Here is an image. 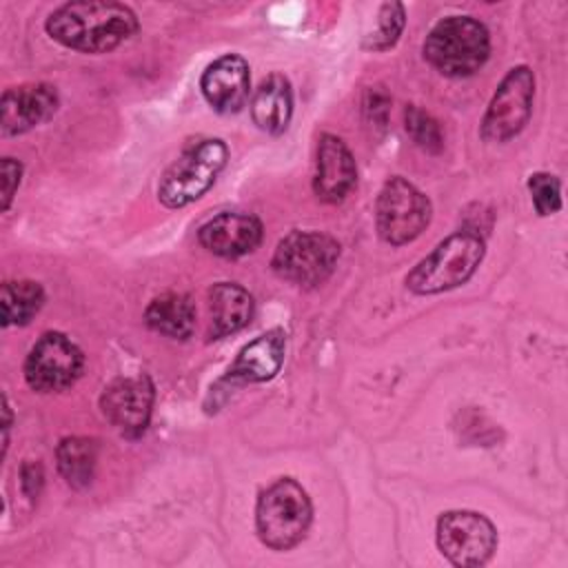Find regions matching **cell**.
<instances>
[{
    "label": "cell",
    "instance_id": "obj_1",
    "mask_svg": "<svg viewBox=\"0 0 568 568\" xmlns=\"http://www.w3.org/2000/svg\"><path fill=\"white\" fill-rule=\"evenodd\" d=\"M62 47L82 53H106L138 31L135 13L120 2L75 0L58 7L44 22Z\"/></svg>",
    "mask_w": 568,
    "mask_h": 568
},
{
    "label": "cell",
    "instance_id": "obj_2",
    "mask_svg": "<svg viewBox=\"0 0 568 568\" xmlns=\"http://www.w3.org/2000/svg\"><path fill=\"white\" fill-rule=\"evenodd\" d=\"M486 253L484 237L470 229L442 240L406 275V288L415 295H435L462 286L473 277Z\"/></svg>",
    "mask_w": 568,
    "mask_h": 568
},
{
    "label": "cell",
    "instance_id": "obj_3",
    "mask_svg": "<svg viewBox=\"0 0 568 568\" xmlns=\"http://www.w3.org/2000/svg\"><path fill=\"white\" fill-rule=\"evenodd\" d=\"M490 53L488 29L473 16L442 18L424 40L426 62L448 78L479 71Z\"/></svg>",
    "mask_w": 568,
    "mask_h": 568
},
{
    "label": "cell",
    "instance_id": "obj_4",
    "mask_svg": "<svg viewBox=\"0 0 568 568\" xmlns=\"http://www.w3.org/2000/svg\"><path fill=\"white\" fill-rule=\"evenodd\" d=\"M313 506L306 490L293 477L275 479L260 493L255 506L257 537L271 550H291L311 526Z\"/></svg>",
    "mask_w": 568,
    "mask_h": 568
},
{
    "label": "cell",
    "instance_id": "obj_5",
    "mask_svg": "<svg viewBox=\"0 0 568 568\" xmlns=\"http://www.w3.org/2000/svg\"><path fill=\"white\" fill-rule=\"evenodd\" d=\"M226 144L217 138L193 142L182 155L162 173L158 197L169 209H182L200 200L226 166Z\"/></svg>",
    "mask_w": 568,
    "mask_h": 568
},
{
    "label": "cell",
    "instance_id": "obj_6",
    "mask_svg": "<svg viewBox=\"0 0 568 568\" xmlns=\"http://www.w3.org/2000/svg\"><path fill=\"white\" fill-rule=\"evenodd\" d=\"M342 246L335 237L320 231H291L275 246L273 271L297 286H317L331 277Z\"/></svg>",
    "mask_w": 568,
    "mask_h": 568
},
{
    "label": "cell",
    "instance_id": "obj_7",
    "mask_svg": "<svg viewBox=\"0 0 568 568\" xmlns=\"http://www.w3.org/2000/svg\"><path fill=\"white\" fill-rule=\"evenodd\" d=\"M430 200L415 184L399 175L384 182L375 202V226L386 244L413 242L430 224Z\"/></svg>",
    "mask_w": 568,
    "mask_h": 568
},
{
    "label": "cell",
    "instance_id": "obj_8",
    "mask_svg": "<svg viewBox=\"0 0 568 568\" xmlns=\"http://www.w3.org/2000/svg\"><path fill=\"white\" fill-rule=\"evenodd\" d=\"M437 548L459 568L484 566L497 550L493 521L475 510H448L437 519Z\"/></svg>",
    "mask_w": 568,
    "mask_h": 568
},
{
    "label": "cell",
    "instance_id": "obj_9",
    "mask_svg": "<svg viewBox=\"0 0 568 568\" xmlns=\"http://www.w3.org/2000/svg\"><path fill=\"white\" fill-rule=\"evenodd\" d=\"M535 98V73L528 67H513L499 82L484 113L479 135L486 142H508L530 120Z\"/></svg>",
    "mask_w": 568,
    "mask_h": 568
},
{
    "label": "cell",
    "instance_id": "obj_10",
    "mask_svg": "<svg viewBox=\"0 0 568 568\" xmlns=\"http://www.w3.org/2000/svg\"><path fill=\"white\" fill-rule=\"evenodd\" d=\"M84 355L64 333L47 331L24 359V379L36 393H62L82 375Z\"/></svg>",
    "mask_w": 568,
    "mask_h": 568
},
{
    "label": "cell",
    "instance_id": "obj_11",
    "mask_svg": "<svg viewBox=\"0 0 568 568\" xmlns=\"http://www.w3.org/2000/svg\"><path fill=\"white\" fill-rule=\"evenodd\" d=\"M153 399L155 388L146 375L118 377L104 388L100 408L115 430L126 437H140L149 426Z\"/></svg>",
    "mask_w": 568,
    "mask_h": 568
},
{
    "label": "cell",
    "instance_id": "obj_12",
    "mask_svg": "<svg viewBox=\"0 0 568 568\" xmlns=\"http://www.w3.org/2000/svg\"><path fill=\"white\" fill-rule=\"evenodd\" d=\"M60 98L55 87L47 82L11 87L0 100V131L4 138L27 133L58 111Z\"/></svg>",
    "mask_w": 568,
    "mask_h": 568
},
{
    "label": "cell",
    "instance_id": "obj_13",
    "mask_svg": "<svg viewBox=\"0 0 568 568\" xmlns=\"http://www.w3.org/2000/svg\"><path fill=\"white\" fill-rule=\"evenodd\" d=\"M200 89L204 100L217 113L229 115L242 111L251 93L248 62L237 53H226L213 60L200 78Z\"/></svg>",
    "mask_w": 568,
    "mask_h": 568
},
{
    "label": "cell",
    "instance_id": "obj_14",
    "mask_svg": "<svg viewBox=\"0 0 568 568\" xmlns=\"http://www.w3.org/2000/svg\"><path fill=\"white\" fill-rule=\"evenodd\" d=\"M357 182L355 160L348 146L331 133H324L317 142V160L313 173V191L322 202H342Z\"/></svg>",
    "mask_w": 568,
    "mask_h": 568
},
{
    "label": "cell",
    "instance_id": "obj_15",
    "mask_svg": "<svg viewBox=\"0 0 568 568\" xmlns=\"http://www.w3.org/2000/svg\"><path fill=\"white\" fill-rule=\"evenodd\" d=\"M200 244L220 257H242L262 242V222L248 213H220L197 231Z\"/></svg>",
    "mask_w": 568,
    "mask_h": 568
},
{
    "label": "cell",
    "instance_id": "obj_16",
    "mask_svg": "<svg viewBox=\"0 0 568 568\" xmlns=\"http://www.w3.org/2000/svg\"><path fill=\"white\" fill-rule=\"evenodd\" d=\"M286 335L280 328H271L248 342L231 364L224 382H268L277 375L284 362Z\"/></svg>",
    "mask_w": 568,
    "mask_h": 568
},
{
    "label": "cell",
    "instance_id": "obj_17",
    "mask_svg": "<svg viewBox=\"0 0 568 568\" xmlns=\"http://www.w3.org/2000/svg\"><path fill=\"white\" fill-rule=\"evenodd\" d=\"M255 311L251 293L235 282H217L209 291V317L211 335L224 337L242 331Z\"/></svg>",
    "mask_w": 568,
    "mask_h": 568
},
{
    "label": "cell",
    "instance_id": "obj_18",
    "mask_svg": "<svg viewBox=\"0 0 568 568\" xmlns=\"http://www.w3.org/2000/svg\"><path fill=\"white\" fill-rule=\"evenodd\" d=\"M293 115V93L284 75L273 73L260 82L251 100V118L264 133L280 135Z\"/></svg>",
    "mask_w": 568,
    "mask_h": 568
},
{
    "label": "cell",
    "instance_id": "obj_19",
    "mask_svg": "<svg viewBox=\"0 0 568 568\" xmlns=\"http://www.w3.org/2000/svg\"><path fill=\"white\" fill-rule=\"evenodd\" d=\"M144 322L155 333L173 339H186L195 328V306L184 293H162L149 302Z\"/></svg>",
    "mask_w": 568,
    "mask_h": 568
},
{
    "label": "cell",
    "instance_id": "obj_20",
    "mask_svg": "<svg viewBox=\"0 0 568 568\" xmlns=\"http://www.w3.org/2000/svg\"><path fill=\"white\" fill-rule=\"evenodd\" d=\"M58 470L71 488H87L98 462V442L89 437H64L55 448Z\"/></svg>",
    "mask_w": 568,
    "mask_h": 568
},
{
    "label": "cell",
    "instance_id": "obj_21",
    "mask_svg": "<svg viewBox=\"0 0 568 568\" xmlns=\"http://www.w3.org/2000/svg\"><path fill=\"white\" fill-rule=\"evenodd\" d=\"M2 326L29 324L44 304V291L33 280H13L2 284Z\"/></svg>",
    "mask_w": 568,
    "mask_h": 568
},
{
    "label": "cell",
    "instance_id": "obj_22",
    "mask_svg": "<svg viewBox=\"0 0 568 568\" xmlns=\"http://www.w3.org/2000/svg\"><path fill=\"white\" fill-rule=\"evenodd\" d=\"M406 24V11L402 2H384L377 13V27L364 38V49L368 51H386L390 49Z\"/></svg>",
    "mask_w": 568,
    "mask_h": 568
},
{
    "label": "cell",
    "instance_id": "obj_23",
    "mask_svg": "<svg viewBox=\"0 0 568 568\" xmlns=\"http://www.w3.org/2000/svg\"><path fill=\"white\" fill-rule=\"evenodd\" d=\"M404 124H406V133L413 138V142L417 146H422L428 153H439L442 151V146H444L442 129H439L437 120L430 113L410 104L404 111Z\"/></svg>",
    "mask_w": 568,
    "mask_h": 568
},
{
    "label": "cell",
    "instance_id": "obj_24",
    "mask_svg": "<svg viewBox=\"0 0 568 568\" xmlns=\"http://www.w3.org/2000/svg\"><path fill=\"white\" fill-rule=\"evenodd\" d=\"M528 191L532 206L539 215H552L561 209V182L546 171H537L528 178Z\"/></svg>",
    "mask_w": 568,
    "mask_h": 568
},
{
    "label": "cell",
    "instance_id": "obj_25",
    "mask_svg": "<svg viewBox=\"0 0 568 568\" xmlns=\"http://www.w3.org/2000/svg\"><path fill=\"white\" fill-rule=\"evenodd\" d=\"M22 164L13 158H2V211H9L11 200L20 186Z\"/></svg>",
    "mask_w": 568,
    "mask_h": 568
},
{
    "label": "cell",
    "instance_id": "obj_26",
    "mask_svg": "<svg viewBox=\"0 0 568 568\" xmlns=\"http://www.w3.org/2000/svg\"><path fill=\"white\" fill-rule=\"evenodd\" d=\"M42 481H44L42 466L38 462H24L20 468V486L29 499H36L40 495Z\"/></svg>",
    "mask_w": 568,
    "mask_h": 568
}]
</instances>
